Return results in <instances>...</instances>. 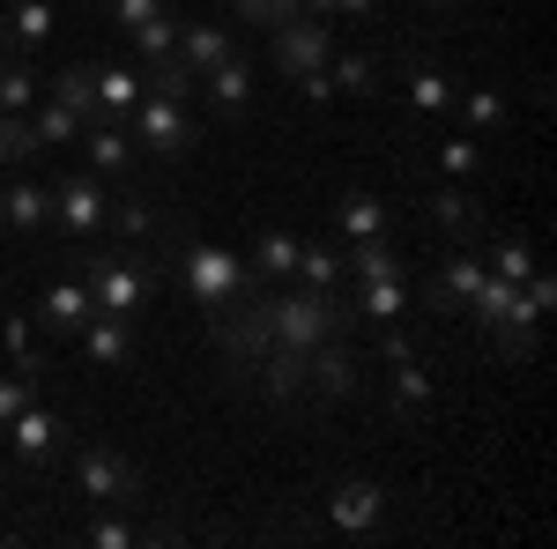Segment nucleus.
<instances>
[{
    "instance_id": "f257e3e1",
    "label": "nucleus",
    "mask_w": 557,
    "mask_h": 549,
    "mask_svg": "<svg viewBox=\"0 0 557 549\" xmlns=\"http://www.w3.org/2000/svg\"><path fill=\"white\" fill-rule=\"evenodd\" d=\"M164 246V260H172V275L186 283V297H194V312L201 320H223V312H238L246 297H260V275L246 267V253H223V246H201V238H157Z\"/></svg>"
},
{
    "instance_id": "f03ea898",
    "label": "nucleus",
    "mask_w": 557,
    "mask_h": 549,
    "mask_svg": "<svg viewBox=\"0 0 557 549\" xmlns=\"http://www.w3.org/2000/svg\"><path fill=\"white\" fill-rule=\"evenodd\" d=\"M260 304H268V335H275V349H320V341H343L357 320H349L343 290H305V283H275V290H260Z\"/></svg>"
},
{
    "instance_id": "7ed1b4c3",
    "label": "nucleus",
    "mask_w": 557,
    "mask_h": 549,
    "mask_svg": "<svg viewBox=\"0 0 557 549\" xmlns=\"http://www.w3.org/2000/svg\"><path fill=\"white\" fill-rule=\"evenodd\" d=\"M67 267H83L97 312H120V320H141V304L157 297V267H149V253H134V246H112V253H75Z\"/></svg>"
},
{
    "instance_id": "20e7f679",
    "label": "nucleus",
    "mask_w": 557,
    "mask_h": 549,
    "mask_svg": "<svg viewBox=\"0 0 557 549\" xmlns=\"http://www.w3.org/2000/svg\"><path fill=\"white\" fill-rule=\"evenodd\" d=\"M127 134L141 141V157L178 164V157L201 141V120H194V104H186V97H157V89H141V104L127 112Z\"/></svg>"
},
{
    "instance_id": "39448f33",
    "label": "nucleus",
    "mask_w": 557,
    "mask_h": 549,
    "mask_svg": "<svg viewBox=\"0 0 557 549\" xmlns=\"http://www.w3.org/2000/svg\"><path fill=\"white\" fill-rule=\"evenodd\" d=\"M104 209H112V194H104L97 171H60L52 178V230L67 238V260L89 253V238L104 230Z\"/></svg>"
},
{
    "instance_id": "423d86ee",
    "label": "nucleus",
    "mask_w": 557,
    "mask_h": 549,
    "mask_svg": "<svg viewBox=\"0 0 557 549\" xmlns=\"http://www.w3.org/2000/svg\"><path fill=\"white\" fill-rule=\"evenodd\" d=\"M67 461H75V483H83V498H97V506H141V498H149L141 467H134L120 446H104V438H83V446H67Z\"/></svg>"
},
{
    "instance_id": "0eeeda50",
    "label": "nucleus",
    "mask_w": 557,
    "mask_h": 549,
    "mask_svg": "<svg viewBox=\"0 0 557 549\" xmlns=\"http://www.w3.org/2000/svg\"><path fill=\"white\" fill-rule=\"evenodd\" d=\"M75 149H83V171H97L104 186H134V178H141V141L127 134V120L89 112L83 134H75Z\"/></svg>"
},
{
    "instance_id": "6e6552de",
    "label": "nucleus",
    "mask_w": 557,
    "mask_h": 549,
    "mask_svg": "<svg viewBox=\"0 0 557 549\" xmlns=\"http://www.w3.org/2000/svg\"><path fill=\"white\" fill-rule=\"evenodd\" d=\"M268 45H275L283 83H305V75L327 67V52H335V23H327V15H290V23L268 30Z\"/></svg>"
},
{
    "instance_id": "1a4fd4ad",
    "label": "nucleus",
    "mask_w": 557,
    "mask_h": 549,
    "mask_svg": "<svg viewBox=\"0 0 557 549\" xmlns=\"http://www.w3.org/2000/svg\"><path fill=\"white\" fill-rule=\"evenodd\" d=\"M483 275H491L483 246H446V260L431 267V283H424V312H438V320H461Z\"/></svg>"
},
{
    "instance_id": "9d476101",
    "label": "nucleus",
    "mask_w": 557,
    "mask_h": 549,
    "mask_svg": "<svg viewBox=\"0 0 557 549\" xmlns=\"http://www.w3.org/2000/svg\"><path fill=\"white\" fill-rule=\"evenodd\" d=\"M8 431V446H15V461L23 467H52L67 446H75V431H67V416H52L45 401H30V409H15V416L0 423Z\"/></svg>"
},
{
    "instance_id": "9b49d317",
    "label": "nucleus",
    "mask_w": 557,
    "mask_h": 549,
    "mask_svg": "<svg viewBox=\"0 0 557 549\" xmlns=\"http://www.w3.org/2000/svg\"><path fill=\"white\" fill-rule=\"evenodd\" d=\"M424 223L446 238V246H483L491 238V223H483V201H475L461 178H446L438 194H424Z\"/></svg>"
},
{
    "instance_id": "f8f14e48",
    "label": "nucleus",
    "mask_w": 557,
    "mask_h": 549,
    "mask_svg": "<svg viewBox=\"0 0 557 549\" xmlns=\"http://www.w3.org/2000/svg\"><path fill=\"white\" fill-rule=\"evenodd\" d=\"M327 527L349 535V542H372V535L386 527V490H380V483H364V475L335 483V490H327Z\"/></svg>"
},
{
    "instance_id": "ddd939ff",
    "label": "nucleus",
    "mask_w": 557,
    "mask_h": 549,
    "mask_svg": "<svg viewBox=\"0 0 557 549\" xmlns=\"http://www.w3.org/2000/svg\"><path fill=\"white\" fill-rule=\"evenodd\" d=\"M386 83H401V97H409V112H417V120H454L461 83H454L438 60H394V67H386Z\"/></svg>"
},
{
    "instance_id": "4468645a",
    "label": "nucleus",
    "mask_w": 557,
    "mask_h": 549,
    "mask_svg": "<svg viewBox=\"0 0 557 549\" xmlns=\"http://www.w3.org/2000/svg\"><path fill=\"white\" fill-rule=\"evenodd\" d=\"M357 394H364V372L349 357V335L305 349V401H357Z\"/></svg>"
},
{
    "instance_id": "2eb2a0df",
    "label": "nucleus",
    "mask_w": 557,
    "mask_h": 549,
    "mask_svg": "<svg viewBox=\"0 0 557 549\" xmlns=\"http://www.w3.org/2000/svg\"><path fill=\"white\" fill-rule=\"evenodd\" d=\"M97 312V297H89V283H83V267H67L52 290L38 297V335H52V341H75L83 335V320Z\"/></svg>"
},
{
    "instance_id": "dca6fc26",
    "label": "nucleus",
    "mask_w": 557,
    "mask_h": 549,
    "mask_svg": "<svg viewBox=\"0 0 557 549\" xmlns=\"http://www.w3.org/2000/svg\"><path fill=\"white\" fill-rule=\"evenodd\" d=\"M194 97L209 104L223 127H238V120L253 112V60H246V52H231L223 67H209V75H201V89H194Z\"/></svg>"
},
{
    "instance_id": "f3484780",
    "label": "nucleus",
    "mask_w": 557,
    "mask_h": 549,
    "mask_svg": "<svg viewBox=\"0 0 557 549\" xmlns=\"http://www.w3.org/2000/svg\"><path fill=\"white\" fill-rule=\"evenodd\" d=\"M543 320H550V312H543L528 290H513V304H506L483 335H491V349H498L506 364H528V357H535V341H543Z\"/></svg>"
},
{
    "instance_id": "a211bd4d",
    "label": "nucleus",
    "mask_w": 557,
    "mask_h": 549,
    "mask_svg": "<svg viewBox=\"0 0 557 549\" xmlns=\"http://www.w3.org/2000/svg\"><path fill=\"white\" fill-rule=\"evenodd\" d=\"M75 341H83V357L97 372H127L134 357H141V335H134V320H120V312H89Z\"/></svg>"
},
{
    "instance_id": "6ab92c4d",
    "label": "nucleus",
    "mask_w": 557,
    "mask_h": 549,
    "mask_svg": "<svg viewBox=\"0 0 557 549\" xmlns=\"http://www.w3.org/2000/svg\"><path fill=\"white\" fill-rule=\"evenodd\" d=\"M238 52V30L231 23H209V15H178V67L201 83L209 67H223Z\"/></svg>"
},
{
    "instance_id": "aec40b11",
    "label": "nucleus",
    "mask_w": 557,
    "mask_h": 549,
    "mask_svg": "<svg viewBox=\"0 0 557 549\" xmlns=\"http://www.w3.org/2000/svg\"><path fill=\"white\" fill-rule=\"evenodd\" d=\"M0 209H8V238H38L52 230V186L15 171V178H0Z\"/></svg>"
},
{
    "instance_id": "412c9836",
    "label": "nucleus",
    "mask_w": 557,
    "mask_h": 549,
    "mask_svg": "<svg viewBox=\"0 0 557 549\" xmlns=\"http://www.w3.org/2000/svg\"><path fill=\"white\" fill-rule=\"evenodd\" d=\"M238 379H253V386H260V401L290 409V401H305V357H298V349H268V357H253Z\"/></svg>"
},
{
    "instance_id": "4be33fe9",
    "label": "nucleus",
    "mask_w": 557,
    "mask_h": 549,
    "mask_svg": "<svg viewBox=\"0 0 557 549\" xmlns=\"http://www.w3.org/2000/svg\"><path fill=\"white\" fill-rule=\"evenodd\" d=\"M386 60L380 45H357V52H327V83H335V97H380L386 89Z\"/></svg>"
},
{
    "instance_id": "5701e85b",
    "label": "nucleus",
    "mask_w": 557,
    "mask_h": 549,
    "mask_svg": "<svg viewBox=\"0 0 557 549\" xmlns=\"http://www.w3.org/2000/svg\"><path fill=\"white\" fill-rule=\"evenodd\" d=\"M89 89H97V112H104V120H127L149 83H141L134 60H89Z\"/></svg>"
},
{
    "instance_id": "b1692460",
    "label": "nucleus",
    "mask_w": 557,
    "mask_h": 549,
    "mask_svg": "<svg viewBox=\"0 0 557 549\" xmlns=\"http://www.w3.org/2000/svg\"><path fill=\"white\" fill-rule=\"evenodd\" d=\"M386 372H394V386H386L394 423H424L431 416V372L417 364V349H409V357H386Z\"/></svg>"
},
{
    "instance_id": "393cba45",
    "label": "nucleus",
    "mask_w": 557,
    "mask_h": 549,
    "mask_svg": "<svg viewBox=\"0 0 557 549\" xmlns=\"http://www.w3.org/2000/svg\"><path fill=\"white\" fill-rule=\"evenodd\" d=\"M357 238H394V209L380 194H343L335 201V246H357Z\"/></svg>"
},
{
    "instance_id": "a878e982",
    "label": "nucleus",
    "mask_w": 557,
    "mask_h": 549,
    "mask_svg": "<svg viewBox=\"0 0 557 549\" xmlns=\"http://www.w3.org/2000/svg\"><path fill=\"white\" fill-rule=\"evenodd\" d=\"M104 230H120L127 246H141V238H164L172 223H164V209H157V201H149L141 186H120V201L104 209Z\"/></svg>"
},
{
    "instance_id": "bb28decb",
    "label": "nucleus",
    "mask_w": 557,
    "mask_h": 549,
    "mask_svg": "<svg viewBox=\"0 0 557 549\" xmlns=\"http://www.w3.org/2000/svg\"><path fill=\"white\" fill-rule=\"evenodd\" d=\"M349 320H372V327H394L401 312H409V283L401 275H372V283H357V290L343 297Z\"/></svg>"
},
{
    "instance_id": "cd10ccee",
    "label": "nucleus",
    "mask_w": 557,
    "mask_h": 549,
    "mask_svg": "<svg viewBox=\"0 0 557 549\" xmlns=\"http://www.w3.org/2000/svg\"><path fill=\"white\" fill-rule=\"evenodd\" d=\"M45 38H52V0H8L0 45H8V52H38Z\"/></svg>"
},
{
    "instance_id": "c85d7f7f",
    "label": "nucleus",
    "mask_w": 557,
    "mask_h": 549,
    "mask_svg": "<svg viewBox=\"0 0 557 549\" xmlns=\"http://www.w3.org/2000/svg\"><path fill=\"white\" fill-rule=\"evenodd\" d=\"M298 246H305V238H290V230H260L253 253H246V267L275 290V283H290V275H298Z\"/></svg>"
},
{
    "instance_id": "c756f323",
    "label": "nucleus",
    "mask_w": 557,
    "mask_h": 549,
    "mask_svg": "<svg viewBox=\"0 0 557 549\" xmlns=\"http://www.w3.org/2000/svg\"><path fill=\"white\" fill-rule=\"evenodd\" d=\"M290 283H305V290H343V246H335V238L298 246V275H290Z\"/></svg>"
},
{
    "instance_id": "7c9ffc66",
    "label": "nucleus",
    "mask_w": 557,
    "mask_h": 549,
    "mask_svg": "<svg viewBox=\"0 0 557 549\" xmlns=\"http://www.w3.org/2000/svg\"><path fill=\"white\" fill-rule=\"evenodd\" d=\"M343 275H349V283L401 275V253H394V238H357V246H343Z\"/></svg>"
},
{
    "instance_id": "2f4dec72",
    "label": "nucleus",
    "mask_w": 557,
    "mask_h": 549,
    "mask_svg": "<svg viewBox=\"0 0 557 549\" xmlns=\"http://www.w3.org/2000/svg\"><path fill=\"white\" fill-rule=\"evenodd\" d=\"M30 127H38V149H75L83 112H75V104H60V97H45V104H30Z\"/></svg>"
},
{
    "instance_id": "473e14b6",
    "label": "nucleus",
    "mask_w": 557,
    "mask_h": 549,
    "mask_svg": "<svg viewBox=\"0 0 557 549\" xmlns=\"http://www.w3.org/2000/svg\"><path fill=\"white\" fill-rule=\"evenodd\" d=\"M38 104V67L23 52H0V112H30Z\"/></svg>"
},
{
    "instance_id": "72a5a7b5",
    "label": "nucleus",
    "mask_w": 557,
    "mask_h": 549,
    "mask_svg": "<svg viewBox=\"0 0 557 549\" xmlns=\"http://www.w3.org/2000/svg\"><path fill=\"white\" fill-rule=\"evenodd\" d=\"M483 260H491V275H506V283H528L543 260H535V246L528 238H513V230H498L491 246H483Z\"/></svg>"
},
{
    "instance_id": "f704fd0d",
    "label": "nucleus",
    "mask_w": 557,
    "mask_h": 549,
    "mask_svg": "<svg viewBox=\"0 0 557 549\" xmlns=\"http://www.w3.org/2000/svg\"><path fill=\"white\" fill-rule=\"evenodd\" d=\"M127 38H134V67L172 60V52H178V8H172V15H157V23H141V30H127Z\"/></svg>"
},
{
    "instance_id": "c9c22d12",
    "label": "nucleus",
    "mask_w": 557,
    "mask_h": 549,
    "mask_svg": "<svg viewBox=\"0 0 557 549\" xmlns=\"http://www.w3.org/2000/svg\"><path fill=\"white\" fill-rule=\"evenodd\" d=\"M454 112L469 120V134H498V127H506V97H498V89H461Z\"/></svg>"
},
{
    "instance_id": "e433bc0d",
    "label": "nucleus",
    "mask_w": 557,
    "mask_h": 549,
    "mask_svg": "<svg viewBox=\"0 0 557 549\" xmlns=\"http://www.w3.org/2000/svg\"><path fill=\"white\" fill-rule=\"evenodd\" d=\"M89 542H97V549H134V542H157V527H134V520H120L112 506H97V520H89Z\"/></svg>"
},
{
    "instance_id": "4c0bfd02",
    "label": "nucleus",
    "mask_w": 557,
    "mask_h": 549,
    "mask_svg": "<svg viewBox=\"0 0 557 549\" xmlns=\"http://www.w3.org/2000/svg\"><path fill=\"white\" fill-rule=\"evenodd\" d=\"M30 157H38V127H30V112H0V171L30 164Z\"/></svg>"
},
{
    "instance_id": "58836bf2",
    "label": "nucleus",
    "mask_w": 557,
    "mask_h": 549,
    "mask_svg": "<svg viewBox=\"0 0 557 549\" xmlns=\"http://www.w3.org/2000/svg\"><path fill=\"white\" fill-rule=\"evenodd\" d=\"M45 97H60V104H75V112H97V89H89V60H75V67H60L52 83H45Z\"/></svg>"
},
{
    "instance_id": "ea45409f",
    "label": "nucleus",
    "mask_w": 557,
    "mask_h": 549,
    "mask_svg": "<svg viewBox=\"0 0 557 549\" xmlns=\"http://www.w3.org/2000/svg\"><path fill=\"white\" fill-rule=\"evenodd\" d=\"M438 171H446V178H475V171H483V134H454V141H438Z\"/></svg>"
},
{
    "instance_id": "a19ab883",
    "label": "nucleus",
    "mask_w": 557,
    "mask_h": 549,
    "mask_svg": "<svg viewBox=\"0 0 557 549\" xmlns=\"http://www.w3.org/2000/svg\"><path fill=\"white\" fill-rule=\"evenodd\" d=\"M97 15H104V23H120V30H141V23L172 15V0H97Z\"/></svg>"
},
{
    "instance_id": "79ce46f5",
    "label": "nucleus",
    "mask_w": 557,
    "mask_h": 549,
    "mask_svg": "<svg viewBox=\"0 0 557 549\" xmlns=\"http://www.w3.org/2000/svg\"><path fill=\"white\" fill-rule=\"evenodd\" d=\"M231 15H238V23H253V30H275V23L305 15V0H231Z\"/></svg>"
},
{
    "instance_id": "37998d69",
    "label": "nucleus",
    "mask_w": 557,
    "mask_h": 549,
    "mask_svg": "<svg viewBox=\"0 0 557 549\" xmlns=\"http://www.w3.org/2000/svg\"><path fill=\"white\" fill-rule=\"evenodd\" d=\"M0 335H8L15 372H30V379H38V335H30V320H23V312H8V320H0Z\"/></svg>"
},
{
    "instance_id": "c03bdc74",
    "label": "nucleus",
    "mask_w": 557,
    "mask_h": 549,
    "mask_svg": "<svg viewBox=\"0 0 557 549\" xmlns=\"http://www.w3.org/2000/svg\"><path fill=\"white\" fill-rule=\"evenodd\" d=\"M30 401H38V379H30V372H8V379H0V423L15 416V409H30Z\"/></svg>"
},
{
    "instance_id": "a18cd8bd",
    "label": "nucleus",
    "mask_w": 557,
    "mask_h": 549,
    "mask_svg": "<svg viewBox=\"0 0 557 549\" xmlns=\"http://www.w3.org/2000/svg\"><path fill=\"white\" fill-rule=\"evenodd\" d=\"M386 0H327V23H380Z\"/></svg>"
},
{
    "instance_id": "49530a36",
    "label": "nucleus",
    "mask_w": 557,
    "mask_h": 549,
    "mask_svg": "<svg viewBox=\"0 0 557 549\" xmlns=\"http://www.w3.org/2000/svg\"><path fill=\"white\" fill-rule=\"evenodd\" d=\"M424 8H431V15H454V8H461V0H424Z\"/></svg>"
},
{
    "instance_id": "de8ad7c7",
    "label": "nucleus",
    "mask_w": 557,
    "mask_h": 549,
    "mask_svg": "<svg viewBox=\"0 0 557 549\" xmlns=\"http://www.w3.org/2000/svg\"><path fill=\"white\" fill-rule=\"evenodd\" d=\"M0 238H8V209H0Z\"/></svg>"
},
{
    "instance_id": "09e8293b",
    "label": "nucleus",
    "mask_w": 557,
    "mask_h": 549,
    "mask_svg": "<svg viewBox=\"0 0 557 549\" xmlns=\"http://www.w3.org/2000/svg\"><path fill=\"white\" fill-rule=\"evenodd\" d=\"M172 8H178V0H172Z\"/></svg>"
}]
</instances>
